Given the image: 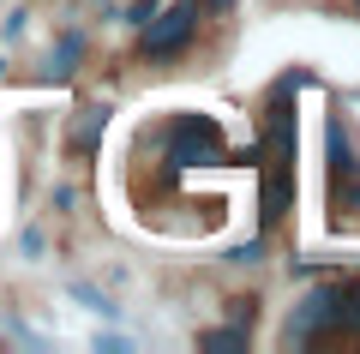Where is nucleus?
<instances>
[{"mask_svg":"<svg viewBox=\"0 0 360 354\" xmlns=\"http://www.w3.org/2000/svg\"><path fill=\"white\" fill-rule=\"evenodd\" d=\"M330 336V282H312L283 318V348H324Z\"/></svg>","mask_w":360,"mask_h":354,"instance_id":"3","label":"nucleus"},{"mask_svg":"<svg viewBox=\"0 0 360 354\" xmlns=\"http://www.w3.org/2000/svg\"><path fill=\"white\" fill-rule=\"evenodd\" d=\"M354 6H360V0H354Z\"/></svg>","mask_w":360,"mask_h":354,"instance_id":"16","label":"nucleus"},{"mask_svg":"<svg viewBox=\"0 0 360 354\" xmlns=\"http://www.w3.org/2000/svg\"><path fill=\"white\" fill-rule=\"evenodd\" d=\"M156 144H162V168L168 175H186V168H222L229 163V139H222L217 114H193L180 108L156 127Z\"/></svg>","mask_w":360,"mask_h":354,"instance_id":"1","label":"nucleus"},{"mask_svg":"<svg viewBox=\"0 0 360 354\" xmlns=\"http://www.w3.org/2000/svg\"><path fill=\"white\" fill-rule=\"evenodd\" d=\"M198 6H205V18H229L234 13V0H198Z\"/></svg>","mask_w":360,"mask_h":354,"instance_id":"15","label":"nucleus"},{"mask_svg":"<svg viewBox=\"0 0 360 354\" xmlns=\"http://www.w3.org/2000/svg\"><path fill=\"white\" fill-rule=\"evenodd\" d=\"M258 258H264V241H246V246L229 253V265H258Z\"/></svg>","mask_w":360,"mask_h":354,"instance_id":"13","label":"nucleus"},{"mask_svg":"<svg viewBox=\"0 0 360 354\" xmlns=\"http://www.w3.org/2000/svg\"><path fill=\"white\" fill-rule=\"evenodd\" d=\"M84 30L78 25H66L60 37H54V49H49V61H42V78H49V84H66V78L78 72V61H84Z\"/></svg>","mask_w":360,"mask_h":354,"instance_id":"7","label":"nucleus"},{"mask_svg":"<svg viewBox=\"0 0 360 354\" xmlns=\"http://www.w3.org/2000/svg\"><path fill=\"white\" fill-rule=\"evenodd\" d=\"M198 348H205V354H240V348H252V330L217 324V330H205V336H198Z\"/></svg>","mask_w":360,"mask_h":354,"instance_id":"8","label":"nucleus"},{"mask_svg":"<svg viewBox=\"0 0 360 354\" xmlns=\"http://www.w3.org/2000/svg\"><path fill=\"white\" fill-rule=\"evenodd\" d=\"M330 204H336V228H360V175L330 187Z\"/></svg>","mask_w":360,"mask_h":354,"instance_id":"9","label":"nucleus"},{"mask_svg":"<svg viewBox=\"0 0 360 354\" xmlns=\"http://www.w3.org/2000/svg\"><path fill=\"white\" fill-rule=\"evenodd\" d=\"M72 301H84L90 312H103V318H115V312H120V306L108 301V294H96V289H84V282H72Z\"/></svg>","mask_w":360,"mask_h":354,"instance_id":"11","label":"nucleus"},{"mask_svg":"<svg viewBox=\"0 0 360 354\" xmlns=\"http://www.w3.org/2000/svg\"><path fill=\"white\" fill-rule=\"evenodd\" d=\"M229 324H240V330L258 324V294H234L229 301Z\"/></svg>","mask_w":360,"mask_h":354,"instance_id":"10","label":"nucleus"},{"mask_svg":"<svg viewBox=\"0 0 360 354\" xmlns=\"http://www.w3.org/2000/svg\"><path fill=\"white\" fill-rule=\"evenodd\" d=\"M108 120H115V108H108V102H78L72 127H66V151L90 163V156L103 151V132H108Z\"/></svg>","mask_w":360,"mask_h":354,"instance_id":"4","label":"nucleus"},{"mask_svg":"<svg viewBox=\"0 0 360 354\" xmlns=\"http://www.w3.org/2000/svg\"><path fill=\"white\" fill-rule=\"evenodd\" d=\"M324 342H360V277H330V336Z\"/></svg>","mask_w":360,"mask_h":354,"instance_id":"5","label":"nucleus"},{"mask_svg":"<svg viewBox=\"0 0 360 354\" xmlns=\"http://www.w3.org/2000/svg\"><path fill=\"white\" fill-rule=\"evenodd\" d=\"M156 6H162V0H132L127 13H120V25H132V30H139V25H144V18H150V13H156Z\"/></svg>","mask_w":360,"mask_h":354,"instance_id":"12","label":"nucleus"},{"mask_svg":"<svg viewBox=\"0 0 360 354\" xmlns=\"http://www.w3.org/2000/svg\"><path fill=\"white\" fill-rule=\"evenodd\" d=\"M324 163H330V187L360 175V151H354V132H348L342 114H330V127H324Z\"/></svg>","mask_w":360,"mask_h":354,"instance_id":"6","label":"nucleus"},{"mask_svg":"<svg viewBox=\"0 0 360 354\" xmlns=\"http://www.w3.org/2000/svg\"><path fill=\"white\" fill-rule=\"evenodd\" d=\"M18 246H25V258H37V253H42V228H25V234H18Z\"/></svg>","mask_w":360,"mask_h":354,"instance_id":"14","label":"nucleus"},{"mask_svg":"<svg viewBox=\"0 0 360 354\" xmlns=\"http://www.w3.org/2000/svg\"><path fill=\"white\" fill-rule=\"evenodd\" d=\"M198 25H205V6H198V0H162V6L139 25V49L132 54H139L144 66H168V61H180V54H193Z\"/></svg>","mask_w":360,"mask_h":354,"instance_id":"2","label":"nucleus"}]
</instances>
